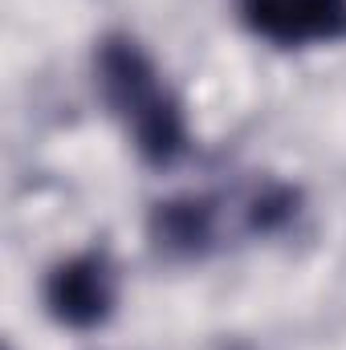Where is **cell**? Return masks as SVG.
I'll use <instances>...</instances> for the list:
<instances>
[{
	"label": "cell",
	"instance_id": "6da1fadb",
	"mask_svg": "<svg viewBox=\"0 0 346 350\" xmlns=\"http://www.w3.org/2000/svg\"><path fill=\"white\" fill-rule=\"evenodd\" d=\"M102 86L110 94V102L127 114L135 147L151 159V163H172L187 147V131H183V114L172 98L159 90L151 62L131 45V41H106L102 57Z\"/></svg>",
	"mask_w": 346,
	"mask_h": 350
},
{
	"label": "cell",
	"instance_id": "7a4b0ae2",
	"mask_svg": "<svg viewBox=\"0 0 346 350\" xmlns=\"http://www.w3.org/2000/svg\"><path fill=\"white\" fill-rule=\"evenodd\" d=\"M249 29L273 45H314L346 37V0H241Z\"/></svg>",
	"mask_w": 346,
	"mask_h": 350
},
{
	"label": "cell",
	"instance_id": "3957f363",
	"mask_svg": "<svg viewBox=\"0 0 346 350\" xmlns=\"http://www.w3.org/2000/svg\"><path fill=\"white\" fill-rule=\"evenodd\" d=\"M45 301H49L53 318L74 330L98 326L114 301L110 273H106L102 257H70L66 265H57L45 281Z\"/></svg>",
	"mask_w": 346,
	"mask_h": 350
},
{
	"label": "cell",
	"instance_id": "277c9868",
	"mask_svg": "<svg viewBox=\"0 0 346 350\" xmlns=\"http://www.w3.org/2000/svg\"><path fill=\"white\" fill-rule=\"evenodd\" d=\"M159 224H163V241H168V245L196 249L200 241H208V208H204L200 200L168 204V208L159 212Z\"/></svg>",
	"mask_w": 346,
	"mask_h": 350
}]
</instances>
